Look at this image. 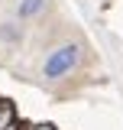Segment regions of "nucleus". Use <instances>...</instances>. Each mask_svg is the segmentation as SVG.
Returning <instances> with one entry per match:
<instances>
[{
	"instance_id": "obj_1",
	"label": "nucleus",
	"mask_w": 123,
	"mask_h": 130,
	"mask_svg": "<svg viewBox=\"0 0 123 130\" xmlns=\"http://www.w3.org/2000/svg\"><path fill=\"white\" fill-rule=\"evenodd\" d=\"M78 59H81V49L78 46H58L46 59V68L42 72H46V78H62V75H68L78 65Z\"/></svg>"
},
{
	"instance_id": "obj_2",
	"label": "nucleus",
	"mask_w": 123,
	"mask_h": 130,
	"mask_svg": "<svg viewBox=\"0 0 123 130\" xmlns=\"http://www.w3.org/2000/svg\"><path fill=\"white\" fill-rule=\"evenodd\" d=\"M42 7H46V0H19L16 13H19V16H36Z\"/></svg>"
},
{
	"instance_id": "obj_3",
	"label": "nucleus",
	"mask_w": 123,
	"mask_h": 130,
	"mask_svg": "<svg viewBox=\"0 0 123 130\" xmlns=\"http://www.w3.org/2000/svg\"><path fill=\"white\" fill-rule=\"evenodd\" d=\"M3 120H7V107H0V124H3Z\"/></svg>"
}]
</instances>
